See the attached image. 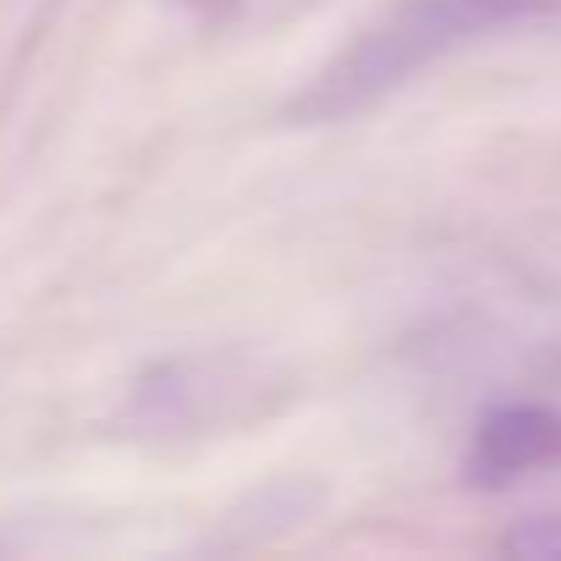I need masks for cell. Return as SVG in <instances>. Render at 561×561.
Wrapping results in <instances>:
<instances>
[{
	"label": "cell",
	"instance_id": "1",
	"mask_svg": "<svg viewBox=\"0 0 561 561\" xmlns=\"http://www.w3.org/2000/svg\"><path fill=\"white\" fill-rule=\"evenodd\" d=\"M561 18V0H402L380 23H369L353 45H342L293 100L287 122L293 127H336L397 89H408L419 72L440 67L446 56Z\"/></svg>",
	"mask_w": 561,
	"mask_h": 561
},
{
	"label": "cell",
	"instance_id": "3",
	"mask_svg": "<svg viewBox=\"0 0 561 561\" xmlns=\"http://www.w3.org/2000/svg\"><path fill=\"white\" fill-rule=\"evenodd\" d=\"M561 468V408L556 402H501L473 424L462 451L468 490H506L528 473Z\"/></svg>",
	"mask_w": 561,
	"mask_h": 561
},
{
	"label": "cell",
	"instance_id": "5",
	"mask_svg": "<svg viewBox=\"0 0 561 561\" xmlns=\"http://www.w3.org/2000/svg\"><path fill=\"white\" fill-rule=\"evenodd\" d=\"M182 12H193L198 23H226V18H237L248 0H176Z\"/></svg>",
	"mask_w": 561,
	"mask_h": 561
},
{
	"label": "cell",
	"instance_id": "2",
	"mask_svg": "<svg viewBox=\"0 0 561 561\" xmlns=\"http://www.w3.org/2000/svg\"><path fill=\"white\" fill-rule=\"evenodd\" d=\"M304 380L264 347H198L149 364L122 408V424L144 446H198L215 435H242L298 402Z\"/></svg>",
	"mask_w": 561,
	"mask_h": 561
},
{
	"label": "cell",
	"instance_id": "4",
	"mask_svg": "<svg viewBox=\"0 0 561 561\" xmlns=\"http://www.w3.org/2000/svg\"><path fill=\"white\" fill-rule=\"evenodd\" d=\"M501 550L523 556V561H561V512H539V517L512 523L501 534Z\"/></svg>",
	"mask_w": 561,
	"mask_h": 561
}]
</instances>
